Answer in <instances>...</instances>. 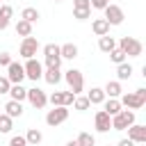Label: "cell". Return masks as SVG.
I'll list each match as a JSON object with an SVG mask.
<instances>
[{"label":"cell","mask_w":146,"mask_h":146,"mask_svg":"<svg viewBox=\"0 0 146 146\" xmlns=\"http://www.w3.org/2000/svg\"><path fill=\"white\" fill-rule=\"evenodd\" d=\"M119 103H121V107H128V110H141V107L146 105V89L139 87L137 91L121 94V96H119Z\"/></svg>","instance_id":"1"},{"label":"cell","mask_w":146,"mask_h":146,"mask_svg":"<svg viewBox=\"0 0 146 146\" xmlns=\"http://www.w3.org/2000/svg\"><path fill=\"white\" fill-rule=\"evenodd\" d=\"M116 46L123 50V55H125V57H139V55L144 52L141 41H139V39H135V36H121V41H119Z\"/></svg>","instance_id":"2"},{"label":"cell","mask_w":146,"mask_h":146,"mask_svg":"<svg viewBox=\"0 0 146 146\" xmlns=\"http://www.w3.org/2000/svg\"><path fill=\"white\" fill-rule=\"evenodd\" d=\"M64 80H66V84H68V91H73L75 96L84 89V78H82V71H78V68H68L64 75H62Z\"/></svg>","instance_id":"3"},{"label":"cell","mask_w":146,"mask_h":146,"mask_svg":"<svg viewBox=\"0 0 146 146\" xmlns=\"http://www.w3.org/2000/svg\"><path fill=\"white\" fill-rule=\"evenodd\" d=\"M132 123H135V110H121L119 114L112 116V130H125Z\"/></svg>","instance_id":"4"},{"label":"cell","mask_w":146,"mask_h":146,"mask_svg":"<svg viewBox=\"0 0 146 146\" xmlns=\"http://www.w3.org/2000/svg\"><path fill=\"white\" fill-rule=\"evenodd\" d=\"M43 57H46V66L48 68H59L62 55H59V46L57 43H46L43 46Z\"/></svg>","instance_id":"5"},{"label":"cell","mask_w":146,"mask_h":146,"mask_svg":"<svg viewBox=\"0 0 146 146\" xmlns=\"http://www.w3.org/2000/svg\"><path fill=\"white\" fill-rule=\"evenodd\" d=\"M66 119H68V107H64V105H57V107L48 110V114H46V123H48L50 128H57V125L64 123Z\"/></svg>","instance_id":"6"},{"label":"cell","mask_w":146,"mask_h":146,"mask_svg":"<svg viewBox=\"0 0 146 146\" xmlns=\"http://www.w3.org/2000/svg\"><path fill=\"white\" fill-rule=\"evenodd\" d=\"M23 68H25V78H30L32 82H36V80L43 78V64H41L39 59H34V57H30V59L23 64Z\"/></svg>","instance_id":"7"},{"label":"cell","mask_w":146,"mask_h":146,"mask_svg":"<svg viewBox=\"0 0 146 146\" xmlns=\"http://www.w3.org/2000/svg\"><path fill=\"white\" fill-rule=\"evenodd\" d=\"M41 48V43L30 34V36H23V41H21V48H18V52H21V57H25V59H30V57H34L36 55V50Z\"/></svg>","instance_id":"8"},{"label":"cell","mask_w":146,"mask_h":146,"mask_svg":"<svg viewBox=\"0 0 146 146\" xmlns=\"http://www.w3.org/2000/svg\"><path fill=\"white\" fill-rule=\"evenodd\" d=\"M103 11H105V16H103V18H105L110 25H121V23H123V18H125L123 9H121L119 5H112V2H110Z\"/></svg>","instance_id":"9"},{"label":"cell","mask_w":146,"mask_h":146,"mask_svg":"<svg viewBox=\"0 0 146 146\" xmlns=\"http://www.w3.org/2000/svg\"><path fill=\"white\" fill-rule=\"evenodd\" d=\"M27 100H30V105L32 107H36V110H43L46 105H48V96H46V91H41L39 87H32V89H27V96H25Z\"/></svg>","instance_id":"10"},{"label":"cell","mask_w":146,"mask_h":146,"mask_svg":"<svg viewBox=\"0 0 146 146\" xmlns=\"http://www.w3.org/2000/svg\"><path fill=\"white\" fill-rule=\"evenodd\" d=\"M7 80H9L11 84H21V82L25 80V68H23V64H18V62L11 59V64L7 66Z\"/></svg>","instance_id":"11"},{"label":"cell","mask_w":146,"mask_h":146,"mask_svg":"<svg viewBox=\"0 0 146 146\" xmlns=\"http://www.w3.org/2000/svg\"><path fill=\"white\" fill-rule=\"evenodd\" d=\"M125 130H128V139H132L135 144H146V125L144 123H132Z\"/></svg>","instance_id":"12"},{"label":"cell","mask_w":146,"mask_h":146,"mask_svg":"<svg viewBox=\"0 0 146 146\" xmlns=\"http://www.w3.org/2000/svg\"><path fill=\"white\" fill-rule=\"evenodd\" d=\"M94 125H96L98 132H110V130H112V116H110L105 110H100V112H96V116H94Z\"/></svg>","instance_id":"13"},{"label":"cell","mask_w":146,"mask_h":146,"mask_svg":"<svg viewBox=\"0 0 146 146\" xmlns=\"http://www.w3.org/2000/svg\"><path fill=\"white\" fill-rule=\"evenodd\" d=\"M107 96H105V91L100 89V87H91L89 89V94H87V100H89V105H103V100H105Z\"/></svg>","instance_id":"14"},{"label":"cell","mask_w":146,"mask_h":146,"mask_svg":"<svg viewBox=\"0 0 146 146\" xmlns=\"http://www.w3.org/2000/svg\"><path fill=\"white\" fill-rule=\"evenodd\" d=\"M110 23L105 21V18H94V23H91V30H94V34L96 36H103V34H110Z\"/></svg>","instance_id":"15"},{"label":"cell","mask_w":146,"mask_h":146,"mask_svg":"<svg viewBox=\"0 0 146 146\" xmlns=\"http://www.w3.org/2000/svg\"><path fill=\"white\" fill-rule=\"evenodd\" d=\"M103 91H105V96H110V98H119V96L123 94V89H121V82H119V80H110V82L103 87Z\"/></svg>","instance_id":"16"},{"label":"cell","mask_w":146,"mask_h":146,"mask_svg":"<svg viewBox=\"0 0 146 146\" xmlns=\"http://www.w3.org/2000/svg\"><path fill=\"white\" fill-rule=\"evenodd\" d=\"M5 114L11 116V119L23 116V103H18V100H9V103L5 105Z\"/></svg>","instance_id":"17"},{"label":"cell","mask_w":146,"mask_h":146,"mask_svg":"<svg viewBox=\"0 0 146 146\" xmlns=\"http://www.w3.org/2000/svg\"><path fill=\"white\" fill-rule=\"evenodd\" d=\"M114 48H116L114 36H110V34L98 36V50H100V52H110V50H114Z\"/></svg>","instance_id":"18"},{"label":"cell","mask_w":146,"mask_h":146,"mask_svg":"<svg viewBox=\"0 0 146 146\" xmlns=\"http://www.w3.org/2000/svg\"><path fill=\"white\" fill-rule=\"evenodd\" d=\"M59 55H62V59H75L78 57V46L75 43H64V46H59Z\"/></svg>","instance_id":"19"},{"label":"cell","mask_w":146,"mask_h":146,"mask_svg":"<svg viewBox=\"0 0 146 146\" xmlns=\"http://www.w3.org/2000/svg\"><path fill=\"white\" fill-rule=\"evenodd\" d=\"M130 75H132V66H130L128 62L116 64V78H119V82H121V80H130Z\"/></svg>","instance_id":"20"},{"label":"cell","mask_w":146,"mask_h":146,"mask_svg":"<svg viewBox=\"0 0 146 146\" xmlns=\"http://www.w3.org/2000/svg\"><path fill=\"white\" fill-rule=\"evenodd\" d=\"M9 96H11V100H18V103H23V100H25V96H27V89H25L23 84H11V89H9Z\"/></svg>","instance_id":"21"},{"label":"cell","mask_w":146,"mask_h":146,"mask_svg":"<svg viewBox=\"0 0 146 146\" xmlns=\"http://www.w3.org/2000/svg\"><path fill=\"white\" fill-rule=\"evenodd\" d=\"M103 105H105V112H107L110 116H114V114H119V112L123 110V107H121V103H119V98H110V100L105 98V100H103Z\"/></svg>","instance_id":"22"},{"label":"cell","mask_w":146,"mask_h":146,"mask_svg":"<svg viewBox=\"0 0 146 146\" xmlns=\"http://www.w3.org/2000/svg\"><path fill=\"white\" fill-rule=\"evenodd\" d=\"M43 80H46L48 84H57V82L62 80V71H59V68H46V71H43Z\"/></svg>","instance_id":"23"},{"label":"cell","mask_w":146,"mask_h":146,"mask_svg":"<svg viewBox=\"0 0 146 146\" xmlns=\"http://www.w3.org/2000/svg\"><path fill=\"white\" fill-rule=\"evenodd\" d=\"M21 18H23V21H27V23H32V25H34V23H36V21H39V11H36V9H34V7H25V9H23V11H21Z\"/></svg>","instance_id":"24"},{"label":"cell","mask_w":146,"mask_h":146,"mask_svg":"<svg viewBox=\"0 0 146 146\" xmlns=\"http://www.w3.org/2000/svg\"><path fill=\"white\" fill-rule=\"evenodd\" d=\"M16 34H18V36H30V34H32V23L18 18V23H16Z\"/></svg>","instance_id":"25"},{"label":"cell","mask_w":146,"mask_h":146,"mask_svg":"<svg viewBox=\"0 0 146 146\" xmlns=\"http://www.w3.org/2000/svg\"><path fill=\"white\" fill-rule=\"evenodd\" d=\"M41 139H43V135H41L36 128H30V130H27V135H25V141H27V144H32V146L41 144Z\"/></svg>","instance_id":"26"},{"label":"cell","mask_w":146,"mask_h":146,"mask_svg":"<svg viewBox=\"0 0 146 146\" xmlns=\"http://www.w3.org/2000/svg\"><path fill=\"white\" fill-rule=\"evenodd\" d=\"M11 125H14V119H11V116H7L5 112H0V132H2V135L11 132Z\"/></svg>","instance_id":"27"},{"label":"cell","mask_w":146,"mask_h":146,"mask_svg":"<svg viewBox=\"0 0 146 146\" xmlns=\"http://www.w3.org/2000/svg\"><path fill=\"white\" fill-rule=\"evenodd\" d=\"M75 141H78V146H96V139L91 132H80Z\"/></svg>","instance_id":"28"},{"label":"cell","mask_w":146,"mask_h":146,"mask_svg":"<svg viewBox=\"0 0 146 146\" xmlns=\"http://www.w3.org/2000/svg\"><path fill=\"white\" fill-rule=\"evenodd\" d=\"M73 107L78 110V112H84V110H89V100H87V96H75L73 98Z\"/></svg>","instance_id":"29"},{"label":"cell","mask_w":146,"mask_h":146,"mask_svg":"<svg viewBox=\"0 0 146 146\" xmlns=\"http://www.w3.org/2000/svg\"><path fill=\"white\" fill-rule=\"evenodd\" d=\"M107 55H110V59H112L114 64H121V62H125V55H123V50H121L119 46H116L114 50H110Z\"/></svg>","instance_id":"30"},{"label":"cell","mask_w":146,"mask_h":146,"mask_svg":"<svg viewBox=\"0 0 146 146\" xmlns=\"http://www.w3.org/2000/svg\"><path fill=\"white\" fill-rule=\"evenodd\" d=\"M48 103H50L52 107H57V105H64V91H52V94L48 96Z\"/></svg>","instance_id":"31"},{"label":"cell","mask_w":146,"mask_h":146,"mask_svg":"<svg viewBox=\"0 0 146 146\" xmlns=\"http://www.w3.org/2000/svg\"><path fill=\"white\" fill-rule=\"evenodd\" d=\"M91 16V9H73V18L75 21H87Z\"/></svg>","instance_id":"32"},{"label":"cell","mask_w":146,"mask_h":146,"mask_svg":"<svg viewBox=\"0 0 146 146\" xmlns=\"http://www.w3.org/2000/svg\"><path fill=\"white\" fill-rule=\"evenodd\" d=\"M9 146H27V141H25V135H14V137L9 139Z\"/></svg>","instance_id":"33"},{"label":"cell","mask_w":146,"mask_h":146,"mask_svg":"<svg viewBox=\"0 0 146 146\" xmlns=\"http://www.w3.org/2000/svg\"><path fill=\"white\" fill-rule=\"evenodd\" d=\"M11 16H14V9H11L9 5H0V18H7V21H9Z\"/></svg>","instance_id":"34"},{"label":"cell","mask_w":146,"mask_h":146,"mask_svg":"<svg viewBox=\"0 0 146 146\" xmlns=\"http://www.w3.org/2000/svg\"><path fill=\"white\" fill-rule=\"evenodd\" d=\"M9 89H11V82L7 80V75L0 78V94H9Z\"/></svg>","instance_id":"35"},{"label":"cell","mask_w":146,"mask_h":146,"mask_svg":"<svg viewBox=\"0 0 146 146\" xmlns=\"http://www.w3.org/2000/svg\"><path fill=\"white\" fill-rule=\"evenodd\" d=\"M73 9H91L89 0H73Z\"/></svg>","instance_id":"36"},{"label":"cell","mask_w":146,"mask_h":146,"mask_svg":"<svg viewBox=\"0 0 146 146\" xmlns=\"http://www.w3.org/2000/svg\"><path fill=\"white\" fill-rule=\"evenodd\" d=\"M89 5H91L94 9H105V7L110 5V0H89Z\"/></svg>","instance_id":"37"},{"label":"cell","mask_w":146,"mask_h":146,"mask_svg":"<svg viewBox=\"0 0 146 146\" xmlns=\"http://www.w3.org/2000/svg\"><path fill=\"white\" fill-rule=\"evenodd\" d=\"M73 98H75V94H73V91H64V107L73 105Z\"/></svg>","instance_id":"38"},{"label":"cell","mask_w":146,"mask_h":146,"mask_svg":"<svg viewBox=\"0 0 146 146\" xmlns=\"http://www.w3.org/2000/svg\"><path fill=\"white\" fill-rule=\"evenodd\" d=\"M11 64V55L9 52H0V66H9Z\"/></svg>","instance_id":"39"},{"label":"cell","mask_w":146,"mask_h":146,"mask_svg":"<svg viewBox=\"0 0 146 146\" xmlns=\"http://www.w3.org/2000/svg\"><path fill=\"white\" fill-rule=\"evenodd\" d=\"M116 146H135V141H132V139H128V137H123V139H121Z\"/></svg>","instance_id":"40"},{"label":"cell","mask_w":146,"mask_h":146,"mask_svg":"<svg viewBox=\"0 0 146 146\" xmlns=\"http://www.w3.org/2000/svg\"><path fill=\"white\" fill-rule=\"evenodd\" d=\"M66 146H78V141H68V144H66Z\"/></svg>","instance_id":"41"},{"label":"cell","mask_w":146,"mask_h":146,"mask_svg":"<svg viewBox=\"0 0 146 146\" xmlns=\"http://www.w3.org/2000/svg\"><path fill=\"white\" fill-rule=\"evenodd\" d=\"M55 2H62V0H55Z\"/></svg>","instance_id":"42"},{"label":"cell","mask_w":146,"mask_h":146,"mask_svg":"<svg viewBox=\"0 0 146 146\" xmlns=\"http://www.w3.org/2000/svg\"><path fill=\"white\" fill-rule=\"evenodd\" d=\"M0 5H2V0H0Z\"/></svg>","instance_id":"43"},{"label":"cell","mask_w":146,"mask_h":146,"mask_svg":"<svg viewBox=\"0 0 146 146\" xmlns=\"http://www.w3.org/2000/svg\"><path fill=\"white\" fill-rule=\"evenodd\" d=\"M107 146H110V144H107Z\"/></svg>","instance_id":"44"}]
</instances>
